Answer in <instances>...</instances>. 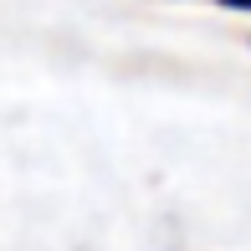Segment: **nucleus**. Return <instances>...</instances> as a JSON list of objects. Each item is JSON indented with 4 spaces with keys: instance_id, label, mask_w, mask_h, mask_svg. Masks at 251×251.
I'll use <instances>...</instances> for the list:
<instances>
[{
    "instance_id": "f257e3e1",
    "label": "nucleus",
    "mask_w": 251,
    "mask_h": 251,
    "mask_svg": "<svg viewBox=\"0 0 251 251\" xmlns=\"http://www.w3.org/2000/svg\"><path fill=\"white\" fill-rule=\"evenodd\" d=\"M221 5H231V10H251V0H221Z\"/></svg>"
}]
</instances>
